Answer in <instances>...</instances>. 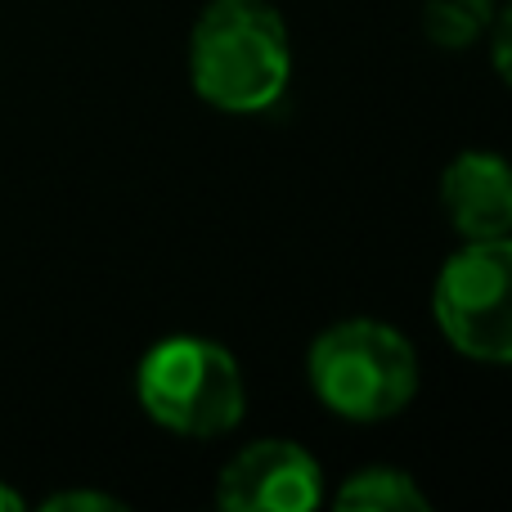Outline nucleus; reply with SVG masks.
<instances>
[{
    "mask_svg": "<svg viewBox=\"0 0 512 512\" xmlns=\"http://www.w3.org/2000/svg\"><path fill=\"white\" fill-rule=\"evenodd\" d=\"M490 54H495L499 77L512 86V0L495 14V23H490Z\"/></svg>",
    "mask_w": 512,
    "mask_h": 512,
    "instance_id": "nucleus-9",
    "label": "nucleus"
},
{
    "mask_svg": "<svg viewBox=\"0 0 512 512\" xmlns=\"http://www.w3.org/2000/svg\"><path fill=\"white\" fill-rule=\"evenodd\" d=\"M306 373L328 414L346 423H387L418 391L414 342L382 319H342L306 355Z\"/></svg>",
    "mask_w": 512,
    "mask_h": 512,
    "instance_id": "nucleus-2",
    "label": "nucleus"
},
{
    "mask_svg": "<svg viewBox=\"0 0 512 512\" xmlns=\"http://www.w3.org/2000/svg\"><path fill=\"white\" fill-rule=\"evenodd\" d=\"M432 315L468 360L512 364V234L468 243L441 265Z\"/></svg>",
    "mask_w": 512,
    "mask_h": 512,
    "instance_id": "nucleus-4",
    "label": "nucleus"
},
{
    "mask_svg": "<svg viewBox=\"0 0 512 512\" xmlns=\"http://www.w3.org/2000/svg\"><path fill=\"white\" fill-rule=\"evenodd\" d=\"M135 396L144 414L176 436H225L243 423L248 387L225 346L207 337H167L140 360Z\"/></svg>",
    "mask_w": 512,
    "mask_h": 512,
    "instance_id": "nucleus-3",
    "label": "nucleus"
},
{
    "mask_svg": "<svg viewBox=\"0 0 512 512\" xmlns=\"http://www.w3.org/2000/svg\"><path fill=\"white\" fill-rule=\"evenodd\" d=\"M441 207L463 243L512 234V162L486 149H468L445 167Z\"/></svg>",
    "mask_w": 512,
    "mask_h": 512,
    "instance_id": "nucleus-6",
    "label": "nucleus"
},
{
    "mask_svg": "<svg viewBox=\"0 0 512 512\" xmlns=\"http://www.w3.org/2000/svg\"><path fill=\"white\" fill-rule=\"evenodd\" d=\"M23 508V495H18V490H9L5 481H0V512H18Z\"/></svg>",
    "mask_w": 512,
    "mask_h": 512,
    "instance_id": "nucleus-11",
    "label": "nucleus"
},
{
    "mask_svg": "<svg viewBox=\"0 0 512 512\" xmlns=\"http://www.w3.org/2000/svg\"><path fill=\"white\" fill-rule=\"evenodd\" d=\"M292 77L288 27L270 0H212L189 36V81L221 113H265Z\"/></svg>",
    "mask_w": 512,
    "mask_h": 512,
    "instance_id": "nucleus-1",
    "label": "nucleus"
},
{
    "mask_svg": "<svg viewBox=\"0 0 512 512\" xmlns=\"http://www.w3.org/2000/svg\"><path fill=\"white\" fill-rule=\"evenodd\" d=\"M324 499V472L301 445L256 441L225 463L216 504L225 512H310Z\"/></svg>",
    "mask_w": 512,
    "mask_h": 512,
    "instance_id": "nucleus-5",
    "label": "nucleus"
},
{
    "mask_svg": "<svg viewBox=\"0 0 512 512\" xmlns=\"http://www.w3.org/2000/svg\"><path fill=\"white\" fill-rule=\"evenodd\" d=\"M490 23H495L490 0H427L423 5V32L441 50H468Z\"/></svg>",
    "mask_w": 512,
    "mask_h": 512,
    "instance_id": "nucleus-8",
    "label": "nucleus"
},
{
    "mask_svg": "<svg viewBox=\"0 0 512 512\" xmlns=\"http://www.w3.org/2000/svg\"><path fill=\"white\" fill-rule=\"evenodd\" d=\"M45 508H50V512H68V508L113 512V508H122V504H117V499H108V495H95V490H68V495H50V499H45Z\"/></svg>",
    "mask_w": 512,
    "mask_h": 512,
    "instance_id": "nucleus-10",
    "label": "nucleus"
},
{
    "mask_svg": "<svg viewBox=\"0 0 512 512\" xmlns=\"http://www.w3.org/2000/svg\"><path fill=\"white\" fill-rule=\"evenodd\" d=\"M337 508H364V512H405V508H432V499L418 490V481L400 468H360L342 490Z\"/></svg>",
    "mask_w": 512,
    "mask_h": 512,
    "instance_id": "nucleus-7",
    "label": "nucleus"
}]
</instances>
